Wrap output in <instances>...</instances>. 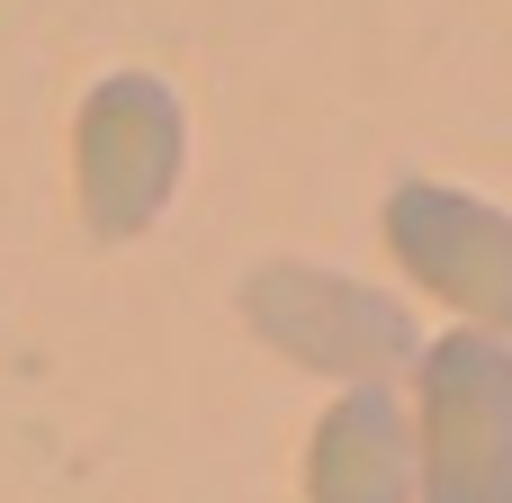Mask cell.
Here are the masks:
<instances>
[{
  "label": "cell",
  "instance_id": "obj_3",
  "mask_svg": "<svg viewBox=\"0 0 512 503\" xmlns=\"http://www.w3.org/2000/svg\"><path fill=\"white\" fill-rule=\"evenodd\" d=\"M180 171H189L180 90L162 72H108V81H90V99L72 117V198H81V225L99 243H135L180 198Z\"/></svg>",
  "mask_w": 512,
  "mask_h": 503
},
{
  "label": "cell",
  "instance_id": "obj_4",
  "mask_svg": "<svg viewBox=\"0 0 512 503\" xmlns=\"http://www.w3.org/2000/svg\"><path fill=\"white\" fill-rule=\"evenodd\" d=\"M378 225L423 297H441L468 333L512 342V216L495 198H468L450 180H396Z\"/></svg>",
  "mask_w": 512,
  "mask_h": 503
},
{
  "label": "cell",
  "instance_id": "obj_5",
  "mask_svg": "<svg viewBox=\"0 0 512 503\" xmlns=\"http://www.w3.org/2000/svg\"><path fill=\"white\" fill-rule=\"evenodd\" d=\"M306 503H414V423L396 387H342L306 441Z\"/></svg>",
  "mask_w": 512,
  "mask_h": 503
},
{
  "label": "cell",
  "instance_id": "obj_1",
  "mask_svg": "<svg viewBox=\"0 0 512 503\" xmlns=\"http://www.w3.org/2000/svg\"><path fill=\"white\" fill-rule=\"evenodd\" d=\"M414 503H512V342L441 333L414 360Z\"/></svg>",
  "mask_w": 512,
  "mask_h": 503
},
{
  "label": "cell",
  "instance_id": "obj_2",
  "mask_svg": "<svg viewBox=\"0 0 512 503\" xmlns=\"http://www.w3.org/2000/svg\"><path fill=\"white\" fill-rule=\"evenodd\" d=\"M243 324L279 360L342 378V387H396L423 360V324L387 288H369L351 270H315V261H261L243 279Z\"/></svg>",
  "mask_w": 512,
  "mask_h": 503
}]
</instances>
